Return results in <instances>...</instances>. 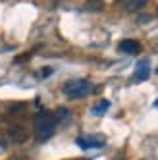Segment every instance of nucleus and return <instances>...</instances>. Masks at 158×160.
I'll return each instance as SVG.
<instances>
[{"instance_id": "1", "label": "nucleus", "mask_w": 158, "mask_h": 160, "mask_svg": "<svg viewBox=\"0 0 158 160\" xmlns=\"http://www.w3.org/2000/svg\"><path fill=\"white\" fill-rule=\"evenodd\" d=\"M62 91L67 98H83L93 93L95 85L91 81H87V79H70V81L64 83Z\"/></svg>"}, {"instance_id": "2", "label": "nucleus", "mask_w": 158, "mask_h": 160, "mask_svg": "<svg viewBox=\"0 0 158 160\" xmlns=\"http://www.w3.org/2000/svg\"><path fill=\"white\" fill-rule=\"evenodd\" d=\"M35 131H37V139L39 141H47L54 135V118L48 112H42L35 120Z\"/></svg>"}, {"instance_id": "3", "label": "nucleus", "mask_w": 158, "mask_h": 160, "mask_svg": "<svg viewBox=\"0 0 158 160\" xmlns=\"http://www.w3.org/2000/svg\"><path fill=\"white\" fill-rule=\"evenodd\" d=\"M4 137H6V141L14 143V145H21V143L27 139V133H25V129L17 128V125H12V128H8V129H6Z\"/></svg>"}, {"instance_id": "4", "label": "nucleus", "mask_w": 158, "mask_h": 160, "mask_svg": "<svg viewBox=\"0 0 158 160\" xmlns=\"http://www.w3.org/2000/svg\"><path fill=\"white\" fill-rule=\"evenodd\" d=\"M77 145L81 147V148H98V147H102L104 145V137H98V135H91V137H81V139H77Z\"/></svg>"}, {"instance_id": "5", "label": "nucleus", "mask_w": 158, "mask_h": 160, "mask_svg": "<svg viewBox=\"0 0 158 160\" xmlns=\"http://www.w3.org/2000/svg\"><path fill=\"white\" fill-rule=\"evenodd\" d=\"M151 75V66L149 62H139L137 68H135V73H133V81H145L146 77Z\"/></svg>"}, {"instance_id": "6", "label": "nucleus", "mask_w": 158, "mask_h": 160, "mask_svg": "<svg viewBox=\"0 0 158 160\" xmlns=\"http://www.w3.org/2000/svg\"><path fill=\"white\" fill-rule=\"evenodd\" d=\"M120 50L126 52V54H139V52H141V44H139L137 41H129V39H126V41L120 42Z\"/></svg>"}, {"instance_id": "7", "label": "nucleus", "mask_w": 158, "mask_h": 160, "mask_svg": "<svg viewBox=\"0 0 158 160\" xmlns=\"http://www.w3.org/2000/svg\"><path fill=\"white\" fill-rule=\"evenodd\" d=\"M85 10L87 12H93L98 14L104 10V0H85Z\"/></svg>"}, {"instance_id": "8", "label": "nucleus", "mask_w": 158, "mask_h": 160, "mask_svg": "<svg viewBox=\"0 0 158 160\" xmlns=\"http://www.w3.org/2000/svg\"><path fill=\"white\" fill-rule=\"evenodd\" d=\"M146 2L149 0H129L126 8H127V12H139V10H143L146 6Z\"/></svg>"}, {"instance_id": "9", "label": "nucleus", "mask_w": 158, "mask_h": 160, "mask_svg": "<svg viewBox=\"0 0 158 160\" xmlns=\"http://www.w3.org/2000/svg\"><path fill=\"white\" fill-rule=\"evenodd\" d=\"M108 108H110V100H100V102H96V106H93L91 112L95 114V116H102Z\"/></svg>"}, {"instance_id": "10", "label": "nucleus", "mask_w": 158, "mask_h": 160, "mask_svg": "<svg viewBox=\"0 0 158 160\" xmlns=\"http://www.w3.org/2000/svg\"><path fill=\"white\" fill-rule=\"evenodd\" d=\"M50 73H52V68H42L41 70V77H50Z\"/></svg>"}, {"instance_id": "11", "label": "nucleus", "mask_w": 158, "mask_h": 160, "mask_svg": "<svg viewBox=\"0 0 158 160\" xmlns=\"http://www.w3.org/2000/svg\"><path fill=\"white\" fill-rule=\"evenodd\" d=\"M154 106H156V108H158V98H156V102H154Z\"/></svg>"}, {"instance_id": "12", "label": "nucleus", "mask_w": 158, "mask_h": 160, "mask_svg": "<svg viewBox=\"0 0 158 160\" xmlns=\"http://www.w3.org/2000/svg\"><path fill=\"white\" fill-rule=\"evenodd\" d=\"M156 73H158V68H156Z\"/></svg>"}]
</instances>
